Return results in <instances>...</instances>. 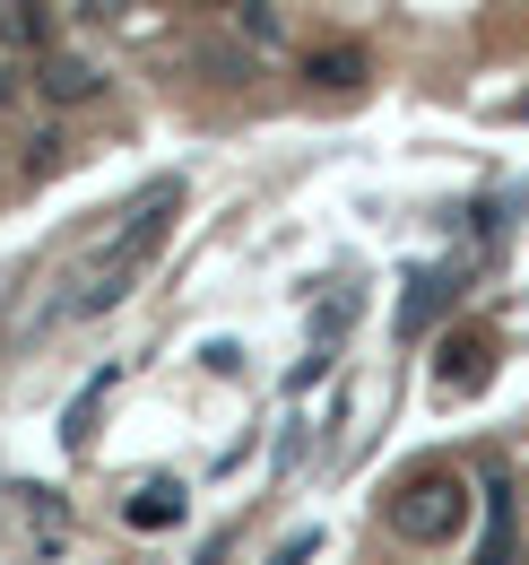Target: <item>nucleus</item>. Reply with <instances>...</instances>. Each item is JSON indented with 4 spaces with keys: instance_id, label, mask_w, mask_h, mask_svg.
Wrapping results in <instances>:
<instances>
[{
    "instance_id": "f257e3e1",
    "label": "nucleus",
    "mask_w": 529,
    "mask_h": 565,
    "mask_svg": "<svg viewBox=\"0 0 529 565\" xmlns=\"http://www.w3.org/2000/svg\"><path fill=\"white\" fill-rule=\"evenodd\" d=\"M165 210H174V183H156V192L139 201V226H131V244L114 235V244H105V253L87 262V279H78V287L62 296V322H96V313H114V305L131 296V279L148 270V253L165 244Z\"/></svg>"
},
{
    "instance_id": "f03ea898",
    "label": "nucleus",
    "mask_w": 529,
    "mask_h": 565,
    "mask_svg": "<svg viewBox=\"0 0 529 565\" xmlns=\"http://www.w3.org/2000/svg\"><path fill=\"white\" fill-rule=\"evenodd\" d=\"M382 522H391L408 548H443V540L468 522V479L461 470H417V479L382 504Z\"/></svg>"
},
{
    "instance_id": "7ed1b4c3",
    "label": "nucleus",
    "mask_w": 529,
    "mask_h": 565,
    "mask_svg": "<svg viewBox=\"0 0 529 565\" xmlns=\"http://www.w3.org/2000/svg\"><path fill=\"white\" fill-rule=\"evenodd\" d=\"M35 87H44L53 105H87V96L105 87V71H96V62H78V53H44V71H35Z\"/></svg>"
},
{
    "instance_id": "20e7f679",
    "label": "nucleus",
    "mask_w": 529,
    "mask_h": 565,
    "mask_svg": "<svg viewBox=\"0 0 529 565\" xmlns=\"http://www.w3.org/2000/svg\"><path fill=\"white\" fill-rule=\"evenodd\" d=\"M468 565H512V488L504 479L486 488V531H477V557Z\"/></svg>"
},
{
    "instance_id": "39448f33",
    "label": "nucleus",
    "mask_w": 529,
    "mask_h": 565,
    "mask_svg": "<svg viewBox=\"0 0 529 565\" xmlns=\"http://www.w3.org/2000/svg\"><path fill=\"white\" fill-rule=\"evenodd\" d=\"M443 305H452V270H425V279H417V296L399 305V331H425Z\"/></svg>"
},
{
    "instance_id": "423d86ee",
    "label": "nucleus",
    "mask_w": 529,
    "mask_h": 565,
    "mask_svg": "<svg viewBox=\"0 0 529 565\" xmlns=\"http://www.w3.org/2000/svg\"><path fill=\"white\" fill-rule=\"evenodd\" d=\"M131 522H139V531H165V522H183V488H174V479L139 488V495H131Z\"/></svg>"
},
{
    "instance_id": "0eeeda50",
    "label": "nucleus",
    "mask_w": 529,
    "mask_h": 565,
    "mask_svg": "<svg viewBox=\"0 0 529 565\" xmlns=\"http://www.w3.org/2000/svg\"><path fill=\"white\" fill-rule=\"evenodd\" d=\"M304 78H313V87H365V53H313Z\"/></svg>"
},
{
    "instance_id": "6e6552de",
    "label": "nucleus",
    "mask_w": 529,
    "mask_h": 565,
    "mask_svg": "<svg viewBox=\"0 0 529 565\" xmlns=\"http://www.w3.org/2000/svg\"><path fill=\"white\" fill-rule=\"evenodd\" d=\"M443 383H486V356H477V340H452V349H443Z\"/></svg>"
},
{
    "instance_id": "1a4fd4ad",
    "label": "nucleus",
    "mask_w": 529,
    "mask_h": 565,
    "mask_svg": "<svg viewBox=\"0 0 529 565\" xmlns=\"http://www.w3.org/2000/svg\"><path fill=\"white\" fill-rule=\"evenodd\" d=\"M235 18H244V35H252V44H278V35H287V18H278L269 0H244Z\"/></svg>"
},
{
    "instance_id": "9d476101",
    "label": "nucleus",
    "mask_w": 529,
    "mask_h": 565,
    "mask_svg": "<svg viewBox=\"0 0 529 565\" xmlns=\"http://www.w3.org/2000/svg\"><path fill=\"white\" fill-rule=\"evenodd\" d=\"M313 548H322V531H295V540H287L269 565H313Z\"/></svg>"
},
{
    "instance_id": "9b49d317",
    "label": "nucleus",
    "mask_w": 529,
    "mask_h": 565,
    "mask_svg": "<svg viewBox=\"0 0 529 565\" xmlns=\"http://www.w3.org/2000/svg\"><path fill=\"white\" fill-rule=\"evenodd\" d=\"M78 9H87V18H122L131 0H78Z\"/></svg>"
},
{
    "instance_id": "f8f14e48",
    "label": "nucleus",
    "mask_w": 529,
    "mask_h": 565,
    "mask_svg": "<svg viewBox=\"0 0 529 565\" xmlns=\"http://www.w3.org/2000/svg\"><path fill=\"white\" fill-rule=\"evenodd\" d=\"M226 548H235V540H226V531H217V540H208V548H199V565H226Z\"/></svg>"
},
{
    "instance_id": "ddd939ff",
    "label": "nucleus",
    "mask_w": 529,
    "mask_h": 565,
    "mask_svg": "<svg viewBox=\"0 0 529 565\" xmlns=\"http://www.w3.org/2000/svg\"><path fill=\"white\" fill-rule=\"evenodd\" d=\"M9 87H18V78H9V71H0V96H9Z\"/></svg>"
},
{
    "instance_id": "4468645a",
    "label": "nucleus",
    "mask_w": 529,
    "mask_h": 565,
    "mask_svg": "<svg viewBox=\"0 0 529 565\" xmlns=\"http://www.w3.org/2000/svg\"><path fill=\"white\" fill-rule=\"evenodd\" d=\"M18 9H44V0H18Z\"/></svg>"
}]
</instances>
